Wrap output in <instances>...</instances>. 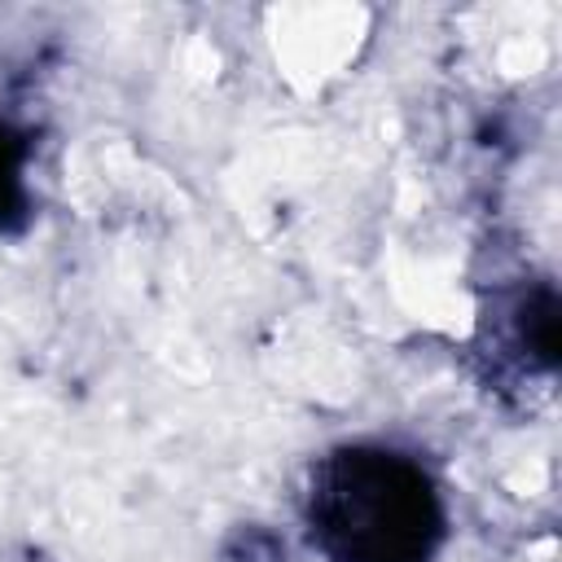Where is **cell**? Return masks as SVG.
Here are the masks:
<instances>
[{
  "instance_id": "cell-2",
  "label": "cell",
  "mask_w": 562,
  "mask_h": 562,
  "mask_svg": "<svg viewBox=\"0 0 562 562\" xmlns=\"http://www.w3.org/2000/svg\"><path fill=\"white\" fill-rule=\"evenodd\" d=\"M18 202V158L9 154V136H0V220Z\"/></svg>"
},
{
  "instance_id": "cell-1",
  "label": "cell",
  "mask_w": 562,
  "mask_h": 562,
  "mask_svg": "<svg viewBox=\"0 0 562 562\" xmlns=\"http://www.w3.org/2000/svg\"><path fill=\"white\" fill-rule=\"evenodd\" d=\"M312 531L329 562H426L439 505L426 474L382 448H347L321 465Z\"/></svg>"
}]
</instances>
